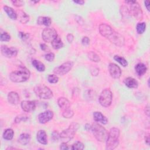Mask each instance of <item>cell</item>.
Masks as SVG:
<instances>
[{"instance_id":"obj_1","label":"cell","mask_w":150,"mask_h":150,"mask_svg":"<svg viewBox=\"0 0 150 150\" xmlns=\"http://www.w3.org/2000/svg\"><path fill=\"white\" fill-rule=\"evenodd\" d=\"M120 134V131L118 128L114 127L110 129L106 139L107 149H114L118 145Z\"/></svg>"},{"instance_id":"obj_2","label":"cell","mask_w":150,"mask_h":150,"mask_svg":"<svg viewBox=\"0 0 150 150\" xmlns=\"http://www.w3.org/2000/svg\"><path fill=\"white\" fill-rule=\"evenodd\" d=\"M30 73L25 67H21L19 70L11 72L9 74L11 80L15 83H22L28 80L30 77Z\"/></svg>"},{"instance_id":"obj_3","label":"cell","mask_w":150,"mask_h":150,"mask_svg":"<svg viewBox=\"0 0 150 150\" xmlns=\"http://www.w3.org/2000/svg\"><path fill=\"white\" fill-rule=\"evenodd\" d=\"M91 130L94 137L96 138L97 141L103 142L106 140L108 135V132L107 130L99 124H93L91 125Z\"/></svg>"},{"instance_id":"obj_4","label":"cell","mask_w":150,"mask_h":150,"mask_svg":"<svg viewBox=\"0 0 150 150\" xmlns=\"http://www.w3.org/2000/svg\"><path fill=\"white\" fill-rule=\"evenodd\" d=\"M79 125L76 122L71 123L69 127L66 129L63 130L60 134V138L63 141V142H67L70 139H71L76 134V131L79 128Z\"/></svg>"},{"instance_id":"obj_5","label":"cell","mask_w":150,"mask_h":150,"mask_svg":"<svg viewBox=\"0 0 150 150\" xmlns=\"http://www.w3.org/2000/svg\"><path fill=\"white\" fill-rule=\"evenodd\" d=\"M36 95L42 99H50L53 97V92L47 86L39 84L34 88Z\"/></svg>"},{"instance_id":"obj_6","label":"cell","mask_w":150,"mask_h":150,"mask_svg":"<svg viewBox=\"0 0 150 150\" xmlns=\"http://www.w3.org/2000/svg\"><path fill=\"white\" fill-rule=\"evenodd\" d=\"M125 2L129 5V9L128 10L129 14L134 16L138 20L142 19L143 13L139 4L135 1H127Z\"/></svg>"},{"instance_id":"obj_7","label":"cell","mask_w":150,"mask_h":150,"mask_svg":"<svg viewBox=\"0 0 150 150\" xmlns=\"http://www.w3.org/2000/svg\"><path fill=\"white\" fill-rule=\"evenodd\" d=\"M112 94L109 89L104 90L99 97L100 104L104 107H109L112 102Z\"/></svg>"},{"instance_id":"obj_8","label":"cell","mask_w":150,"mask_h":150,"mask_svg":"<svg viewBox=\"0 0 150 150\" xmlns=\"http://www.w3.org/2000/svg\"><path fill=\"white\" fill-rule=\"evenodd\" d=\"M57 36L56 30L52 28H46L42 33V39L46 42H52Z\"/></svg>"},{"instance_id":"obj_9","label":"cell","mask_w":150,"mask_h":150,"mask_svg":"<svg viewBox=\"0 0 150 150\" xmlns=\"http://www.w3.org/2000/svg\"><path fill=\"white\" fill-rule=\"evenodd\" d=\"M73 66V62L71 61H68L62 64L59 67H55L53 69V72L54 74L57 75H64L71 69Z\"/></svg>"},{"instance_id":"obj_10","label":"cell","mask_w":150,"mask_h":150,"mask_svg":"<svg viewBox=\"0 0 150 150\" xmlns=\"http://www.w3.org/2000/svg\"><path fill=\"white\" fill-rule=\"evenodd\" d=\"M1 50L2 55L8 58L16 57L18 54V50L16 48L13 47H9L6 45H2L1 47Z\"/></svg>"},{"instance_id":"obj_11","label":"cell","mask_w":150,"mask_h":150,"mask_svg":"<svg viewBox=\"0 0 150 150\" xmlns=\"http://www.w3.org/2000/svg\"><path fill=\"white\" fill-rule=\"evenodd\" d=\"M115 30L108 25L101 23L99 26V32L100 34L107 39H108Z\"/></svg>"},{"instance_id":"obj_12","label":"cell","mask_w":150,"mask_h":150,"mask_svg":"<svg viewBox=\"0 0 150 150\" xmlns=\"http://www.w3.org/2000/svg\"><path fill=\"white\" fill-rule=\"evenodd\" d=\"M109 73L111 76L115 79H118L121 77V70L120 67L115 63H110L108 66Z\"/></svg>"},{"instance_id":"obj_13","label":"cell","mask_w":150,"mask_h":150,"mask_svg":"<svg viewBox=\"0 0 150 150\" xmlns=\"http://www.w3.org/2000/svg\"><path fill=\"white\" fill-rule=\"evenodd\" d=\"M53 112L52 111L47 110L44 111L38 115V120L40 124H45L52 119Z\"/></svg>"},{"instance_id":"obj_14","label":"cell","mask_w":150,"mask_h":150,"mask_svg":"<svg viewBox=\"0 0 150 150\" xmlns=\"http://www.w3.org/2000/svg\"><path fill=\"white\" fill-rule=\"evenodd\" d=\"M22 110L25 112H30L36 108V103L34 101H23L21 104Z\"/></svg>"},{"instance_id":"obj_15","label":"cell","mask_w":150,"mask_h":150,"mask_svg":"<svg viewBox=\"0 0 150 150\" xmlns=\"http://www.w3.org/2000/svg\"><path fill=\"white\" fill-rule=\"evenodd\" d=\"M8 102L12 105H17L19 102V97L17 93L11 91L8 94Z\"/></svg>"},{"instance_id":"obj_16","label":"cell","mask_w":150,"mask_h":150,"mask_svg":"<svg viewBox=\"0 0 150 150\" xmlns=\"http://www.w3.org/2000/svg\"><path fill=\"white\" fill-rule=\"evenodd\" d=\"M36 138L38 141L43 145H46L47 144V135L44 130H39L36 135Z\"/></svg>"},{"instance_id":"obj_17","label":"cell","mask_w":150,"mask_h":150,"mask_svg":"<svg viewBox=\"0 0 150 150\" xmlns=\"http://www.w3.org/2000/svg\"><path fill=\"white\" fill-rule=\"evenodd\" d=\"M57 104L60 108L63 111L69 109L70 106V103L69 100L64 97H60L57 100Z\"/></svg>"},{"instance_id":"obj_18","label":"cell","mask_w":150,"mask_h":150,"mask_svg":"<svg viewBox=\"0 0 150 150\" xmlns=\"http://www.w3.org/2000/svg\"><path fill=\"white\" fill-rule=\"evenodd\" d=\"M93 118L97 122H100L103 124H106L108 122L107 118L100 112L95 111L93 112Z\"/></svg>"},{"instance_id":"obj_19","label":"cell","mask_w":150,"mask_h":150,"mask_svg":"<svg viewBox=\"0 0 150 150\" xmlns=\"http://www.w3.org/2000/svg\"><path fill=\"white\" fill-rule=\"evenodd\" d=\"M124 84L127 87L131 88H136L138 86V81L132 77H127L126 78L124 81Z\"/></svg>"},{"instance_id":"obj_20","label":"cell","mask_w":150,"mask_h":150,"mask_svg":"<svg viewBox=\"0 0 150 150\" xmlns=\"http://www.w3.org/2000/svg\"><path fill=\"white\" fill-rule=\"evenodd\" d=\"M52 23V19L49 17L39 16L37 19V24L49 26Z\"/></svg>"},{"instance_id":"obj_21","label":"cell","mask_w":150,"mask_h":150,"mask_svg":"<svg viewBox=\"0 0 150 150\" xmlns=\"http://www.w3.org/2000/svg\"><path fill=\"white\" fill-rule=\"evenodd\" d=\"M135 71H136L137 74L138 76H141L144 75L146 73V70H147V67H146V66L145 64L142 63H138L135 66Z\"/></svg>"},{"instance_id":"obj_22","label":"cell","mask_w":150,"mask_h":150,"mask_svg":"<svg viewBox=\"0 0 150 150\" xmlns=\"http://www.w3.org/2000/svg\"><path fill=\"white\" fill-rule=\"evenodd\" d=\"M4 10L7 14V15L13 20H16L18 18V15L16 13V12L11 7L8 6H4Z\"/></svg>"},{"instance_id":"obj_23","label":"cell","mask_w":150,"mask_h":150,"mask_svg":"<svg viewBox=\"0 0 150 150\" xmlns=\"http://www.w3.org/2000/svg\"><path fill=\"white\" fill-rule=\"evenodd\" d=\"M30 140V135L27 133H23L20 135L18 138V142L23 145H27Z\"/></svg>"},{"instance_id":"obj_24","label":"cell","mask_w":150,"mask_h":150,"mask_svg":"<svg viewBox=\"0 0 150 150\" xmlns=\"http://www.w3.org/2000/svg\"><path fill=\"white\" fill-rule=\"evenodd\" d=\"M51 43L53 48L54 49H59L63 47V43L59 36H57Z\"/></svg>"},{"instance_id":"obj_25","label":"cell","mask_w":150,"mask_h":150,"mask_svg":"<svg viewBox=\"0 0 150 150\" xmlns=\"http://www.w3.org/2000/svg\"><path fill=\"white\" fill-rule=\"evenodd\" d=\"M32 65L39 71H44L45 70V66L43 63L38 60H33L32 62Z\"/></svg>"},{"instance_id":"obj_26","label":"cell","mask_w":150,"mask_h":150,"mask_svg":"<svg viewBox=\"0 0 150 150\" xmlns=\"http://www.w3.org/2000/svg\"><path fill=\"white\" fill-rule=\"evenodd\" d=\"M14 135V132L13 129L8 128L5 129L3 133V138L6 140H11Z\"/></svg>"},{"instance_id":"obj_27","label":"cell","mask_w":150,"mask_h":150,"mask_svg":"<svg viewBox=\"0 0 150 150\" xmlns=\"http://www.w3.org/2000/svg\"><path fill=\"white\" fill-rule=\"evenodd\" d=\"M19 21L22 23H26L29 21V16L25 12L23 11H19L18 13Z\"/></svg>"},{"instance_id":"obj_28","label":"cell","mask_w":150,"mask_h":150,"mask_svg":"<svg viewBox=\"0 0 150 150\" xmlns=\"http://www.w3.org/2000/svg\"><path fill=\"white\" fill-rule=\"evenodd\" d=\"M87 56H88V59L90 60H91L92 62H99L100 61V58L99 56L94 52H90L88 53Z\"/></svg>"},{"instance_id":"obj_29","label":"cell","mask_w":150,"mask_h":150,"mask_svg":"<svg viewBox=\"0 0 150 150\" xmlns=\"http://www.w3.org/2000/svg\"><path fill=\"white\" fill-rule=\"evenodd\" d=\"M146 29V23L145 22L138 23L136 26V30L138 34H142Z\"/></svg>"},{"instance_id":"obj_30","label":"cell","mask_w":150,"mask_h":150,"mask_svg":"<svg viewBox=\"0 0 150 150\" xmlns=\"http://www.w3.org/2000/svg\"><path fill=\"white\" fill-rule=\"evenodd\" d=\"M114 59L121 64L123 67H126L128 66V62L122 57H121L118 55H115L114 57Z\"/></svg>"},{"instance_id":"obj_31","label":"cell","mask_w":150,"mask_h":150,"mask_svg":"<svg viewBox=\"0 0 150 150\" xmlns=\"http://www.w3.org/2000/svg\"><path fill=\"white\" fill-rule=\"evenodd\" d=\"M74 115V112L73 111V110H70V109H67L63 111L62 115L63 116V117L66 118H71Z\"/></svg>"},{"instance_id":"obj_32","label":"cell","mask_w":150,"mask_h":150,"mask_svg":"<svg viewBox=\"0 0 150 150\" xmlns=\"http://www.w3.org/2000/svg\"><path fill=\"white\" fill-rule=\"evenodd\" d=\"M84 148V144L81 142L77 141L71 145V147L70 148V149H74H74H83Z\"/></svg>"},{"instance_id":"obj_33","label":"cell","mask_w":150,"mask_h":150,"mask_svg":"<svg viewBox=\"0 0 150 150\" xmlns=\"http://www.w3.org/2000/svg\"><path fill=\"white\" fill-rule=\"evenodd\" d=\"M47 80L50 83H56L59 81V78L55 74H49L47 77Z\"/></svg>"},{"instance_id":"obj_34","label":"cell","mask_w":150,"mask_h":150,"mask_svg":"<svg viewBox=\"0 0 150 150\" xmlns=\"http://www.w3.org/2000/svg\"><path fill=\"white\" fill-rule=\"evenodd\" d=\"M0 39L1 41H4V42H7L10 40L11 39V36L10 35L7 33V32H3L1 33L0 35Z\"/></svg>"},{"instance_id":"obj_35","label":"cell","mask_w":150,"mask_h":150,"mask_svg":"<svg viewBox=\"0 0 150 150\" xmlns=\"http://www.w3.org/2000/svg\"><path fill=\"white\" fill-rule=\"evenodd\" d=\"M29 34L28 33H25L22 32H19L18 33V36L19 37L20 39H21L22 40H26L29 38Z\"/></svg>"},{"instance_id":"obj_36","label":"cell","mask_w":150,"mask_h":150,"mask_svg":"<svg viewBox=\"0 0 150 150\" xmlns=\"http://www.w3.org/2000/svg\"><path fill=\"white\" fill-rule=\"evenodd\" d=\"M45 57L46 60L51 62H53V60L54 59V54L53 53H49L45 55Z\"/></svg>"},{"instance_id":"obj_37","label":"cell","mask_w":150,"mask_h":150,"mask_svg":"<svg viewBox=\"0 0 150 150\" xmlns=\"http://www.w3.org/2000/svg\"><path fill=\"white\" fill-rule=\"evenodd\" d=\"M28 120V117L26 116H23V115H18L17 116L15 119V122L16 123H19L21 121H26Z\"/></svg>"},{"instance_id":"obj_38","label":"cell","mask_w":150,"mask_h":150,"mask_svg":"<svg viewBox=\"0 0 150 150\" xmlns=\"http://www.w3.org/2000/svg\"><path fill=\"white\" fill-rule=\"evenodd\" d=\"M11 3L16 7H21L23 5L24 2L22 1H12Z\"/></svg>"},{"instance_id":"obj_39","label":"cell","mask_w":150,"mask_h":150,"mask_svg":"<svg viewBox=\"0 0 150 150\" xmlns=\"http://www.w3.org/2000/svg\"><path fill=\"white\" fill-rule=\"evenodd\" d=\"M52 138L53 141H57L60 138V134H59V133L57 131H54L52 134Z\"/></svg>"},{"instance_id":"obj_40","label":"cell","mask_w":150,"mask_h":150,"mask_svg":"<svg viewBox=\"0 0 150 150\" xmlns=\"http://www.w3.org/2000/svg\"><path fill=\"white\" fill-rule=\"evenodd\" d=\"M81 43L84 46L88 45L90 43V39L87 36L83 37L81 40Z\"/></svg>"},{"instance_id":"obj_41","label":"cell","mask_w":150,"mask_h":150,"mask_svg":"<svg viewBox=\"0 0 150 150\" xmlns=\"http://www.w3.org/2000/svg\"><path fill=\"white\" fill-rule=\"evenodd\" d=\"M60 149H70V148L68 146V145H67L66 142H63L60 144Z\"/></svg>"},{"instance_id":"obj_42","label":"cell","mask_w":150,"mask_h":150,"mask_svg":"<svg viewBox=\"0 0 150 150\" xmlns=\"http://www.w3.org/2000/svg\"><path fill=\"white\" fill-rule=\"evenodd\" d=\"M73 39H74V36H73V35L72 34H71V33L67 34V40L69 43H71L73 42Z\"/></svg>"},{"instance_id":"obj_43","label":"cell","mask_w":150,"mask_h":150,"mask_svg":"<svg viewBox=\"0 0 150 150\" xmlns=\"http://www.w3.org/2000/svg\"><path fill=\"white\" fill-rule=\"evenodd\" d=\"M40 49L43 50V51H45L47 49V46H46V45H45V43H42L40 45Z\"/></svg>"},{"instance_id":"obj_44","label":"cell","mask_w":150,"mask_h":150,"mask_svg":"<svg viewBox=\"0 0 150 150\" xmlns=\"http://www.w3.org/2000/svg\"><path fill=\"white\" fill-rule=\"evenodd\" d=\"M84 128L86 131H90L91 129V125H90L89 124H86L84 126Z\"/></svg>"},{"instance_id":"obj_45","label":"cell","mask_w":150,"mask_h":150,"mask_svg":"<svg viewBox=\"0 0 150 150\" xmlns=\"http://www.w3.org/2000/svg\"><path fill=\"white\" fill-rule=\"evenodd\" d=\"M144 4H145V5L147 10L148 11H149V1H144Z\"/></svg>"},{"instance_id":"obj_46","label":"cell","mask_w":150,"mask_h":150,"mask_svg":"<svg viewBox=\"0 0 150 150\" xmlns=\"http://www.w3.org/2000/svg\"><path fill=\"white\" fill-rule=\"evenodd\" d=\"M73 2L76 3V4H78L79 5H83L84 4V1H74Z\"/></svg>"},{"instance_id":"obj_47","label":"cell","mask_w":150,"mask_h":150,"mask_svg":"<svg viewBox=\"0 0 150 150\" xmlns=\"http://www.w3.org/2000/svg\"><path fill=\"white\" fill-rule=\"evenodd\" d=\"M145 142L147 144V145H149V135L145 136Z\"/></svg>"},{"instance_id":"obj_48","label":"cell","mask_w":150,"mask_h":150,"mask_svg":"<svg viewBox=\"0 0 150 150\" xmlns=\"http://www.w3.org/2000/svg\"><path fill=\"white\" fill-rule=\"evenodd\" d=\"M145 112L147 114V115H148V116H149V107H148H148H146L145 108Z\"/></svg>"},{"instance_id":"obj_49","label":"cell","mask_w":150,"mask_h":150,"mask_svg":"<svg viewBox=\"0 0 150 150\" xmlns=\"http://www.w3.org/2000/svg\"><path fill=\"white\" fill-rule=\"evenodd\" d=\"M16 149V148H13V147H8L6 148V149Z\"/></svg>"}]
</instances>
